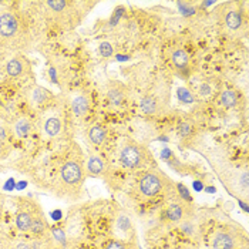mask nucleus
Segmentation results:
<instances>
[{"label": "nucleus", "instance_id": "f257e3e1", "mask_svg": "<svg viewBox=\"0 0 249 249\" xmlns=\"http://www.w3.org/2000/svg\"><path fill=\"white\" fill-rule=\"evenodd\" d=\"M40 1H12L0 9V53L32 52L46 33Z\"/></svg>", "mask_w": 249, "mask_h": 249}, {"label": "nucleus", "instance_id": "f03ea898", "mask_svg": "<svg viewBox=\"0 0 249 249\" xmlns=\"http://www.w3.org/2000/svg\"><path fill=\"white\" fill-rule=\"evenodd\" d=\"M86 161L76 142H69L58 154L57 173L50 187L57 198L76 201L81 194V187L86 179Z\"/></svg>", "mask_w": 249, "mask_h": 249}, {"label": "nucleus", "instance_id": "7ed1b4c3", "mask_svg": "<svg viewBox=\"0 0 249 249\" xmlns=\"http://www.w3.org/2000/svg\"><path fill=\"white\" fill-rule=\"evenodd\" d=\"M96 3L74 1V0H47L40 1L43 18L47 27L69 32L76 29L89 12L87 7H93Z\"/></svg>", "mask_w": 249, "mask_h": 249}, {"label": "nucleus", "instance_id": "20e7f679", "mask_svg": "<svg viewBox=\"0 0 249 249\" xmlns=\"http://www.w3.org/2000/svg\"><path fill=\"white\" fill-rule=\"evenodd\" d=\"M1 71L3 76L13 83H23L26 87H29L33 78V69H32V61L23 53L16 54H7V58L1 64Z\"/></svg>", "mask_w": 249, "mask_h": 249}, {"label": "nucleus", "instance_id": "39448f33", "mask_svg": "<svg viewBox=\"0 0 249 249\" xmlns=\"http://www.w3.org/2000/svg\"><path fill=\"white\" fill-rule=\"evenodd\" d=\"M64 107L57 101L40 111L38 128L41 134L49 140H57L64 131Z\"/></svg>", "mask_w": 249, "mask_h": 249}, {"label": "nucleus", "instance_id": "423d86ee", "mask_svg": "<svg viewBox=\"0 0 249 249\" xmlns=\"http://www.w3.org/2000/svg\"><path fill=\"white\" fill-rule=\"evenodd\" d=\"M147 158L150 160V154L145 148L134 141H125L120 148V162L127 170H140L147 165Z\"/></svg>", "mask_w": 249, "mask_h": 249}, {"label": "nucleus", "instance_id": "0eeeda50", "mask_svg": "<svg viewBox=\"0 0 249 249\" xmlns=\"http://www.w3.org/2000/svg\"><path fill=\"white\" fill-rule=\"evenodd\" d=\"M167 181H168V178L164 174L155 173V171L145 173L140 178L138 191L141 195H144L147 198H154L165 190Z\"/></svg>", "mask_w": 249, "mask_h": 249}, {"label": "nucleus", "instance_id": "6e6552de", "mask_svg": "<svg viewBox=\"0 0 249 249\" xmlns=\"http://www.w3.org/2000/svg\"><path fill=\"white\" fill-rule=\"evenodd\" d=\"M38 212H41V208L38 207L36 201H33V199H21L19 208L16 211V216H15L16 228L23 233L30 232L32 222H33L35 216L37 215Z\"/></svg>", "mask_w": 249, "mask_h": 249}, {"label": "nucleus", "instance_id": "1a4fd4ad", "mask_svg": "<svg viewBox=\"0 0 249 249\" xmlns=\"http://www.w3.org/2000/svg\"><path fill=\"white\" fill-rule=\"evenodd\" d=\"M24 90H26L24 96H26L27 103L38 111H43L44 108L50 107L52 104H54L57 101V98L52 91H49L47 89L37 86V84H30Z\"/></svg>", "mask_w": 249, "mask_h": 249}, {"label": "nucleus", "instance_id": "9d476101", "mask_svg": "<svg viewBox=\"0 0 249 249\" xmlns=\"http://www.w3.org/2000/svg\"><path fill=\"white\" fill-rule=\"evenodd\" d=\"M9 128L13 140H26L35 131V121L30 115L20 114L13 115V118L9 121Z\"/></svg>", "mask_w": 249, "mask_h": 249}, {"label": "nucleus", "instance_id": "9b49d317", "mask_svg": "<svg viewBox=\"0 0 249 249\" xmlns=\"http://www.w3.org/2000/svg\"><path fill=\"white\" fill-rule=\"evenodd\" d=\"M108 173V164L107 161L101 157V155H97L93 154L87 158L86 161V175L87 177H103Z\"/></svg>", "mask_w": 249, "mask_h": 249}, {"label": "nucleus", "instance_id": "f8f14e48", "mask_svg": "<svg viewBox=\"0 0 249 249\" xmlns=\"http://www.w3.org/2000/svg\"><path fill=\"white\" fill-rule=\"evenodd\" d=\"M107 98H108L110 104H113L115 107H121L128 100V91L124 84H121L118 81H111L107 89Z\"/></svg>", "mask_w": 249, "mask_h": 249}, {"label": "nucleus", "instance_id": "ddd939ff", "mask_svg": "<svg viewBox=\"0 0 249 249\" xmlns=\"http://www.w3.org/2000/svg\"><path fill=\"white\" fill-rule=\"evenodd\" d=\"M90 107H91V100L84 93H78L70 100V111L77 118L87 115V113L90 111Z\"/></svg>", "mask_w": 249, "mask_h": 249}, {"label": "nucleus", "instance_id": "4468645a", "mask_svg": "<svg viewBox=\"0 0 249 249\" xmlns=\"http://www.w3.org/2000/svg\"><path fill=\"white\" fill-rule=\"evenodd\" d=\"M222 20H224V24H225L227 30H230V32H238V30H241V27H242V24L245 21L242 10L238 9V7H233V9L227 10Z\"/></svg>", "mask_w": 249, "mask_h": 249}, {"label": "nucleus", "instance_id": "2eb2a0df", "mask_svg": "<svg viewBox=\"0 0 249 249\" xmlns=\"http://www.w3.org/2000/svg\"><path fill=\"white\" fill-rule=\"evenodd\" d=\"M212 249H236V238L230 231H218L212 238Z\"/></svg>", "mask_w": 249, "mask_h": 249}, {"label": "nucleus", "instance_id": "dca6fc26", "mask_svg": "<svg viewBox=\"0 0 249 249\" xmlns=\"http://www.w3.org/2000/svg\"><path fill=\"white\" fill-rule=\"evenodd\" d=\"M165 216H167V219H170L173 222H181V221L190 218L188 211H187V204L184 201L171 202L165 210Z\"/></svg>", "mask_w": 249, "mask_h": 249}, {"label": "nucleus", "instance_id": "f3484780", "mask_svg": "<svg viewBox=\"0 0 249 249\" xmlns=\"http://www.w3.org/2000/svg\"><path fill=\"white\" fill-rule=\"evenodd\" d=\"M87 138L94 145H103L107 141V138H108V131H107V128L103 124H94L93 127L89 128Z\"/></svg>", "mask_w": 249, "mask_h": 249}, {"label": "nucleus", "instance_id": "a211bd4d", "mask_svg": "<svg viewBox=\"0 0 249 249\" xmlns=\"http://www.w3.org/2000/svg\"><path fill=\"white\" fill-rule=\"evenodd\" d=\"M140 108L144 114H157L161 108V101L158 100V97L153 96V94H147L141 100Z\"/></svg>", "mask_w": 249, "mask_h": 249}, {"label": "nucleus", "instance_id": "6ab92c4d", "mask_svg": "<svg viewBox=\"0 0 249 249\" xmlns=\"http://www.w3.org/2000/svg\"><path fill=\"white\" fill-rule=\"evenodd\" d=\"M171 61H173L175 69L187 70L188 64H190V56H188V53L184 49L178 47V49H174L173 52H171Z\"/></svg>", "mask_w": 249, "mask_h": 249}, {"label": "nucleus", "instance_id": "aec40b11", "mask_svg": "<svg viewBox=\"0 0 249 249\" xmlns=\"http://www.w3.org/2000/svg\"><path fill=\"white\" fill-rule=\"evenodd\" d=\"M13 137L7 124H0V155H4V151L10 147Z\"/></svg>", "mask_w": 249, "mask_h": 249}, {"label": "nucleus", "instance_id": "412c9836", "mask_svg": "<svg viewBox=\"0 0 249 249\" xmlns=\"http://www.w3.org/2000/svg\"><path fill=\"white\" fill-rule=\"evenodd\" d=\"M221 103L227 108H232V107H235L238 104V94L233 90H225L221 94Z\"/></svg>", "mask_w": 249, "mask_h": 249}, {"label": "nucleus", "instance_id": "4be33fe9", "mask_svg": "<svg viewBox=\"0 0 249 249\" xmlns=\"http://www.w3.org/2000/svg\"><path fill=\"white\" fill-rule=\"evenodd\" d=\"M177 97H178V101L182 103V104H191V103H194L192 93L188 89H185V87H179L177 90Z\"/></svg>", "mask_w": 249, "mask_h": 249}, {"label": "nucleus", "instance_id": "5701e85b", "mask_svg": "<svg viewBox=\"0 0 249 249\" xmlns=\"http://www.w3.org/2000/svg\"><path fill=\"white\" fill-rule=\"evenodd\" d=\"M179 230L182 231L184 233H187V235L191 236V235H194V232H195V224H194V221H192L191 218H187V219L181 221Z\"/></svg>", "mask_w": 249, "mask_h": 249}, {"label": "nucleus", "instance_id": "b1692460", "mask_svg": "<svg viewBox=\"0 0 249 249\" xmlns=\"http://www.w3.org/2000/svg\"><path fill=\"white\" fill-rule=\"evenodd\" d=\"M98 52H100V54H101L103 57H111V56H113V53H114L113 46H111L110 43H107V41H103V43L100 44Z\"/></svg>", "mask_w": 249, "mask_h": 249}, {"label": "nucleus", "instance_id": "393cba45", "mask_svg": "<svg viewBox=\"0 0 249 249\" xmlns=\"http://www.w3.org/2000/svg\"><path fill=\"white\" fill-rule=\"evenodd\" d=\"M177 6H178L179 12H181L184 16H191V15L195 13V9H194L192 6H190L188 3H181V1H178Z\"/></svg>", "mask_w": 249, "mask_h": 249}, {"label": "nucleus", "instance_id": "a878e982", "mask_svg": "<svg viewBox=\"0 0 249 249\" xmlns=\"http://www.w3.org/2000/svg\"><path fill=\"white\" fill-rule=\"evenodd\" d=\"M177 188H178L179 195H181V198H182V201H184V202H191L192 201L191 195H190V192H188L187 187H185L184 184H178V185H177Z\"/></svg>", "mask_w": 249, "mask_h": 249}, {"label": "nucleus", "instance_id": "bb28decb", "mask_svg": "<svg viewBox=\"0 0 249 249\" xmlns=\"http://www.w3.org/2000/svg\"><path fill=\"white\" fill-rule=\"evenodd\" d=\"M178 133H179V137H190L192 134V125L190 123H182L181 125H179V130H178Z\"/></svg>", "mask_w": 249, "mask_h": 249}, {"label": "nucleus", "instance_id": "cd10ccee", "mask_svg": "<svg viewBox=\"0 0 249 249\" xmlns=\"http://www.w3.org/2000/svg\"><path fill=\"white\" fill-rule=\"evenodd\" d=\"M104 249H131V247L128 244H124L120 241H110Z\"/></svg>", "mask_w": 249, "mask_h": 249}, {"label": "nucleus", "instance_id": "c85d7f7f", "mask_svg": "<svg viewBox=\"0 0 249 249\" xmlns=\"http://www.w3.org/2000/svg\"><path fill=\"white\" fill-rule=\"evenodd\" d=\"M199 94L202 97H210L212 94V89L210 84H207V83H204L201 87H199Z\"/></svg>", "mask_w": 249, "mask_h": 249}, {"label": "nucleus", "instance_id": "c756f323", "mask_svg": "<svg viewBox=\"0 0 249 249\" xmlns=\"http://www.w3.org/2000/svg\"><path fill=\"white\" fill-rule=\"evenodd\" d=\"M118 224L121 225V230H128L130 228V221H128L127 216H121L120 221H118Z\"/></svg>", "mask_w": 249, "mask_h": 249}, {"label": "nucleus", "instance_id": "7c9ffc66", "mask_svg": "<svg viewBox=\"0 0 249 249\" xmlns=\"http://www.w3.org/2000/svg\"><path fill=\"white\" fill-rule=\"evenodd\" d=\"M171 157H173V151H171L170 148L164 147L162 151H161V158H162V160H170Z\"/></svg>", "mask_w": 249, "mask_h": 249}, {"label": "nucleus", "instance_id": "2f4dec72", "mask_svg": "<svg viewBox=\"0 0 249 249\" xmlns=\"http://www.w3.org/2000/svg\"><path fill=\"white\" fill-rule=\"evenodd\" d=\"M4 190H6V191H13V190H15V179H13V178L7 179V182H6V185H4Z\"/></svg>", "mask_w": 249, "mask_h": 249}, {"label": "nucleus", "instance_id": "473e14b6", "mask_svg": "<svg viewBox=\"0 0 249 249\" xmlns=\"http://www.w3.org/2000/svg\"><path fill=\"white\" fill-rule=\"evenodd\" d=\"M194 188H195V191H201L204 187H202V184L199 181H194Z\"/></svg>", "mask_w": 249, "mask_h": 249}, {"label": "nucleus", "instance_id": "72a5a7b5", "mask_svg": "<svg viewBox=\"0 0 249 249\" xmlns=\"http://www.w3.org/2000/svg\"><path fill=\"white\" fill-rule=\"evenodd\" d=\"M115 58H117L118 61H125V60H128L130 57H128V56H124V54H117Z\"/></svg>", "mask_w": 249, "mask_h": 249}, {"label": "nucleus", "instance_id": "f704fd0d", "mask_svg": "<svg viewBox=\"0 0 249 249\" xmlns=\"http://www.w3.org/2000/svg\"><path fill=\"white\" fill-rule=\"evenodd\" d=\"M53 218H54V219H60V218H61V211L53 212Z\"/></svg>", "mask_w": 249, "mask_h": 249}, {"label": "nucleus", "instance_id": "c9c22d12", "mask_svg": "<svg viewBox=\"0 0 249 249\" xmlns=\"http://www.w3.org/2000/svg\"><path fill=\"white\" fill-rule=\"evenodd\" d=\"M205 191H208V192H213V191H215V188H213V187H210V188H205Z\"/></svg>", "mask_w": 249, "mask_h": 249}, {"label": "nucleus", "instance_id": "e433bc0d", "mask_svg": "<svg viewBox=\"0 0 249 249\" xmlns=\"http://www.w3.org/2000/svg\"><path fill=\"white\" fill-rule=\"evenodd\" d=\"M49 249H60L58 247H53V248H49Z\"/></svg>", "mask_w": 249, "mask_h": 249}, {"label": "nucleus", "instance_id": "4c0bfd02", "mask_svg": "<svg viewBox=\"0 0 249 249\" xmlns=\"http://www.w3.org/2000/svg\"><path fill=\"white\" fill-rule=\"evenodd\" d=\"M171 249H181V248H171Z\"/></svg>", "mask_w": 249, "mask_h": 249}, {"label": "nucleus", "instance_id": "58836bf2", "mask_svg": "<svg viewBox=\"0 0 249 249\" xmlns=\"http://www.w3.org/2000/svg\"><path fill=\"white\" fill-rule=\"evenodd\" d=\"M0 56H3V54H1V53H0Z\"/></svg>", "mask_w": 249, "mask_h": 249}]
</instances>
